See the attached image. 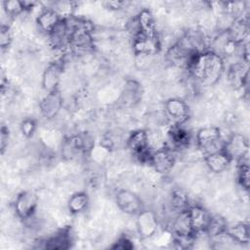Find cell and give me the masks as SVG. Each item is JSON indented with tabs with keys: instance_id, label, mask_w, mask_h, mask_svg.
Segmentation results:
<instances>
[{
	"instance_id": "1",
	"label": "cell",
	"mask_w": 250,
	"mask_h": 250,
	"mask_svg": "<svg viewBox=\"0 0 250 250\" xmlns=\"http://www.w3.org/2000/svg\"><path fill=\"white\" fill-rule=\"evenodd\" d=\"M224 69L225 62L222 56L213 50H205L197 54L188 67L192 78L203 87L215 85L222 77Z\"/></svg>"
},
{
	"instance_id": "2",
	"label": "cell",
	"mask_w": 250,
	"mask_h": 250,
	"mask_svg": "<svg viewBox=\"0 0 250 250\" xmlns=\"http://www.w3.org/2000/svg\"><path fill=\"white\" fill-rule=\"evenodd\" d=\"M94 146L93 139L87 134L72 135L66 137L62 146V156L66 159H73L86 154Z\"/></svg>"
},
{
	"instance_id": "3",
	"label": "cell",
	"mask_w": 250,
	"mask_h": 250,
	"mask_svg": "<svg viewBox=\"0 0 250 250\" xmlns=\"http://www.w3.org/2000/svg\"><path fill=\"white\" fill-rule=\"evenodd\" d=\"M196 145L205 154L222 150L225 141L222 138L221 130L215 126L201 128L196 133Z\"/></svg>"
},
{
	"instance_id": "4",
	"label": "cell",
	"mask_w": 250,
	"mask_h": 250,
	"mask_svg": "<svg viewBox=\"0 0 250 250\" xmlns=\"http://www.w3.org/2000/svg\"><path fill=\"white\" fill-rule=\"evenodd\" d=\"M127 146L139 161L149 163L152 150L150 149L149 137L146 130L139 129L133 131L127 139Z\"/></svg>"
},
{
	"instance_id": "5",
	"label": "cell",
	"mask_w": 250,
	"mask_h": 250,
	"mask_svg": "<svg viewBox=\"0 0 250 250\" xmlns=\"http://www.w3.org/2000/svg\"><path fill=\"white\" fill-rule=\"evenodd\" d=\"M38 207V196L36 193L30 190H24L20 192L14 203V210L17 216L23 220H30Z\"/></svg>"
},
{
	"instance_id": "6",
	"label": "cell",
	"mask_w": 250,
	"mask_h": 250,
	"mask_svg": "<svg viewBox=\"0 0 250 250\" xmlns=\"http://www.w3.org/2000/svg\"><path fill=\"white\" fill-rule=\"evenodd\" d=\"M176 163V156L173 149L169 146H161L151 151L149 163L159 174L166 175L172 171Z\"/></svg>"
},
{
	"instance_id": "7",
	"label": "cell",
	"mask_w": 250,
	"mask_h": 250,
	"mask_svg": "<svg viewBox=\"0 0 250 250\" xmlns=\"http://www.w3.org/2000/svg\"><path fill=\"white\" fill-rule=\"evenodd\" d=\"M115 203L123 213L128 215L137 216L144 209L140 196L129 189L118 190L115 194Z\"/></svg>"
},
{
	"instance_id": "8",
	"label": "cell",
	"mask_w": 250,
	"mask_h": 250,
	"mask_svg": "<svg viewBox=\"0 0 250 250\" xmlns=\"http://www.w3.org/2000/svg\"><path fill=\"white\" fill-rule=\"evenodd\" d=\"M158 218L154 211L150 209H143L136 220V227L139 236L143 239L153 236L158 229Z\"/></svg>"
},
{
	"instance_id": "9",
	"label": "cell",
	"mask_w": 250,
	"mask_h": 250,
	"mask_svg": "<svg viewBox=\"0 0 250 250\" xmlns=\"http://www.w3.org/2000/svg\"><path fill=\"white\" fill-rule=\"evenodd\" d=\"M248 148L249 145L246 137L239 133H233L227 141H225L223 150L230 157L232 161H238L240 159L247 158Z\"/></svg>"
},
{
	"instance_id": "10",
	"label": "cell",
	"mask_w": 250,
	"mask_h": 250,
	"mask_svg": "<svg viewBox=\"0 0 250 250\" xmlns=\"http://www.w3.org/2000/svg\"><path fill=\"white\" fill-rule=\"evenodd\" d=\"M166 116L172 124H184L188 118V105L180 98H170L164 104Z\"/></svg>"
},
{
	"instance_id": "11",
	"label": "cell",
	"mask_w": 250,
	"mask_h": 250,
	"mask_svg": "<svg viewBox=\"0 0 250 250\" xmlns=\"http://www.w3.org/2000/svg\"><path fill=\"white\" fill-rule=\"evenodd\" d=\"M62 107V97L59 89L48 92L39 103L41 114L46 119L56 117Z\"/></svg>"
},
{
	"instance_id": "12",
	"label": "cell",
	"mask_w": 250,
	"mask_h": 250,
	"mask_svg": "<svg viewBox=\"0 0 250 250\" xmlns=\"http://www.w3.org/2000/svg\"><path fill=\"white\" fill-rule=\"evenodd\" d=\"M63 72V61L57 60L48 64L42 75V87L48 93L59 89L61 76Z\"/></svg>"
},
{
	"instance_id": "13",
	"label": "cell",
	"mask_w": 250,
	"mask_h": 250,
	"mask_svg": "<svg viewBox=\"0 0 250 250\" xmlns=\"http://www.w3.org/2000/svg\"><path fill=\"white\" fill-rule=\"evenodd\" d=\"M72 241L71 229L69 227H65L44 239L41 247L49 250H65L71 247Z\"/></svg>"
},
{
	"instance_id": "14",
	"label": "cell",
	"mask_w": 250,
	"mask_h": 250,
	"mask_svg": "<svg viewBox=\"0 0 250 250\" xmlns=\"http://www.w3.org/2000/svg\"><path fill=\"white\" fill-rule=\"evenodd\" d=\"M171 230L174 237H196L188 209L175 214L171 223Z\"/></svg>"
},
{
	"instance_id": "15",
	"label": "cell",
	"mask_w": 250,
	"mask_h": 250,
	"mask_svg": "<svg viewBox=\"0 0 250 250\" xmlns=\"http://www.w3.org/2000/svg\"><path fill=\"white\" fill-rule=\"evenodd\" d=\"M188 211L194 233H204L211 214L200 205H189Z\"/></svg>"
},
{
	"instance_id": "16",
	"label": "cell",
	"mask_w": 250,
	"mask_h": 250,
	"mask_svg": "<svg viewBox=\"0 0 250 250\" xmlns=\"http://www.w3.org/2000/svg\"><path fill=\"white\" fill-rule=\"evenodd\" d=\"M204 161L208 169L216 174L224 172L231 163L230 157L222 149L205 154Z\"/></svg>"
},
{
	"instance_id": "17",
	"label": "cell",
	"mask_w": 250,
	"mask_h": 250,
	"mask_svg": "<svg viewBox=\"0 0 250 250\" xmlns=\"http://www.w3.org/2000/svg\"><path fill=\"white\" fill-rule=\"evenodd\" d=\"M168 139L175 148L187 147L190 142V133L183 124H171Z\"/></svg>"
},
{
	"instance_id": "18",
	"label": "cell",
	"mask_w": 250,
	"mask_h": 250,
	"mask_svg": "<svg viewBox=\"0 0 250 250\" xmlns=\"http://www.w3.org/2000/svg\"><path fill=\"white\" fill-rule=\"evenodd\" d=\"M142 96H143V88L138 81L131 79L125 83L122 94H121L122 103L125 105L134 106L142 100Z\"/></svg>"
},
{
	"instance_id": "19",
	"label": "cell",
	"mask_w": 250,
	"mask_h": 250,
	"mask_svg": "<svg viewBox=\"0 0 250 250\" xmlns=\"http://www.w3.org/2000/svg\"><path fill=\"white\" fill-rule=\"evenodd\" d=\"M62 18L50 7L41 10L36 18V23L41 31L49 34L61 21Z\"/></svg>"
},
{
	"instance_id": "20",
	"label": "cell",
	"mask_w": 250,
	"mask_h": 250,
	"mask_svg": "<svg viewBox=\"0 0 250 250\" xmlns=\"http://www.w3.org/2000/svg\"><path fill=\"white\" fill-rule=\"evenodd\" d=\"M248 77L247 62H235L229 67L228 78L230 85L234 88H242L245 86Z\"/></svg>"
},
{
	"instance_id": "21",
	"label": "cell",
	"mask_w": 250,
	"mask_h": 250,
	"mask_svg": "<svg viewBox=\"0 0 250 250\" xmlns=\"http://www.w3.org/2000/svg\"><path fill=\"white\" fill-rule=\"evenodd\" d=\"M226 234L231 241L239 244H248L250 240L249 226L245 223H236L230 227L228 226Z\"/></svg>"
},
{
	"instance_id": "22",
	"label": "cell",
	"mask_w": 250,
	"mask_h": 250,
	"mask_svg": "<svg viewBox=\"0 0 250 250\" xmlns=\"http://www.w3.org/2000/svg\"><path fill=\"white\" fill-rule=\"evenodd\" d=\"M227 228L228 224L224 218L219 215H211L204 233L212 238H218L226 233Z\"/></svg>"
},
{
	"instance_id": "23",
	"label": "cell",
	"mask_w": 250,
	"mask_h": 250,
	"mask_svg": "<svg viewBox=\"0 0 250 250\" xmlns=\"http://www.w3.org/2000/svg\"><path fill=\"white\" fill-rule=\"evenodd\" d=\"M90 199L86 192L78 191L73 193L67 201V209L71 214H79L85 211L89 205Z\"/></svg>"
},
{
	"instance_id": "24",
	"label": "cell",
	"mask_w": 250,
	"mask_h": 250,
	"mask_svg": "<svg viewBox=\"0 0 250 250\" xmlns=\"http://www.w3.org/2000/svg\"><path fill=\"white\" fill-rule=\"evenodd\" d=\"M170 205L171 209L175 211V213L187 210L189 207L187 194L182 189H174L171 193Z\"/></svg>"
},
{
	"instance_id": "25",
	"label": "cell",
	"mask_w": 250,
	"mask_h": 250,
	"mask_svg": "<svg viewBox=\"0 0 250 250\" xmlns=\"http://www.w3.org/2000/svg\"><path fill=\"white\" fill-rule=\"evenodd\" d=\"M50 8H52L62 19H68L73 16L76 4L72 1H57L53 2Z\"/></svg>"
},
{
	"instance_id": "26",
	"label": "cell",
	"mask_w": 250,
	"mask_h": 250,
	"mask_svg": "<svg viewBox=\"0 0 250 250\" xmlns=\"http://www.w3.org/2000/svg\"><path fill=\"white\" fill-rule=\"evenodd\" d=\"M237 162V182L240 187L246 190L249 189V164L248 157L240 159Z\"/></svg>"
},
{
	"instance_id": "27",
	"label": "cell",
	"mask_w": 250,
	"mask_h": 250,
	"mask_svg": "<svg viewBox=\"0 0 250 250\" xmlns=\"http://www.w3.org/2000/svg\"><path fill=\"white\" fill-rule=\"evenodd\" d=\"M2 6H3V10L6 13V15L11 18L17 17V16L21 15V13L25 12L22 1H20V0L3 1Z\"/></svg>"
},
{
	"instance_id": "28",
	"label": "cell",
	"mask_w": 250,
	"mask_h": 250,
	"mask_svg": "<svg viewBox=\"0 0 250 250\" xmlns=\"http://www.w3.org/2000/svg\"><path fill=\"white\" fill-rule=\"evenodd\" d=\"M13 41V32L12 29L10 27V25L8 24H1V28H0V46L1 49H7L10 47L11 43Z\"/></svg>"
},
{
	"instance_id": "29",
	"label": "cell",
	"mask_w": 250,
	"mask_h": 250,
	"mask_svg": "<svg viewBox=\"0 0 250 250\" xmlns=\"http://www.w3.org/2000/svg\"><path fill=\"white\" fill-rule=\"evenodd\" d=\"M36 128H37L36 121L30 117L23 119L20 125L21 132L25 138H31L34 135Z\"/></svg>"
},
{
	"instance_id": "30",
	"label": "cell",
	"mask_w": 250,
	"mask_h": 250,
	"mask_svg": "<svg viewBox=\"0 0 250 250\" xmlns=\"http://www.w3.org/2000/svg\"><path fill=\"white\" fill-rule=\"evenodd\" d=\"M111 248H113V249H122V250H130V249L134 248V243L127 235H122L114 242V244L111 246Z\"/></svg>"
},
{
	"instance_id": "31",
	"label": "cell",
	"mask_w": 250,
	"mask_h": 250,
	"mask_svg": "<svg viewBox=\"0 0 250 250\" xmlns=\"http://www.w3.org/2000/svg\"><path fill=\"white\" fill-rule=\"evenodd\" d=\"M9 139H10L9 129L5 125H3L1 128V153L2 154H4L5 149L8 146Z\"/></svg>"
},
{
	"instance_id": "32",
	"label": "cell",
	"mask_w": 250,
	"mask_h": 250,
	"mask_svg": "<svg viewBox=\"0 0 250 250\" xmlns=\"http://www.w3.org/2000/svg\"><path fill=\"white\" fill-rule=\"evenodd\" d=\"M104 5H105V8L116 11V10L122 9L126 5V2H124V1H106L104 3Z\"/></svg>"
}]
</instances>
